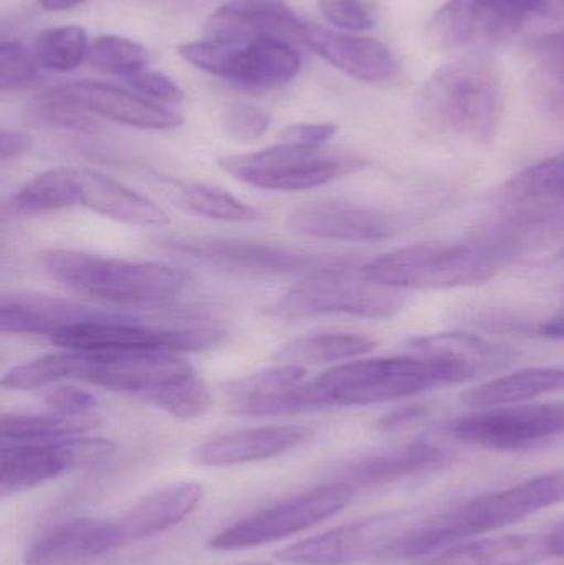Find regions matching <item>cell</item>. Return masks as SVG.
<instances>
[{"instance_id": "cell-1", "label": "cell", "mask_w": 564, "mask_h": 565, "mask_svg": "<svg viewBox=\"0 0 564 565\" xmlns=\"http://www.w3.org/2000/svg\"><path fill=\"white\" fill-rule=\"evenodd\" d=\"M499 371L490 342L467 334L426 335L411 342V352L357 359L308 381L311 411L363 407L404 401L434 388L459 385Z\"/></svg>"}, {"instance_id": "cell-2", "label": "cell", "mask_w": 564, "mask_h": 565, "mask_svg": "<svg viewBox=\"0 0 564 565\" xmlns=\"http://www.w3.org/2000/svg\"><path fill=\"white\" fill-rule=\"evenodd\" d=\"M564 503V468L529 478L506 490L480 494L426 520L400 544L393 559H417L450 544L513 526Z\"/></svg>"}, {"instance_id": "cell-3", "label": "cell", "mask_w": 564, "mask_h": 565, "mask_svg": "<svg viewBox=\"0 0 564 565\" xmlns=\"http://www.w3.org/2000/svg\"><path fill=\"white\" fill-rule=\"evenodd\" d=\"M416 115L437 135L492 145L503 115L502 83L483 60L447 63L417 93Z\"/></svg>"}, {"instance_id": "cell-4", "label": "cell", "mask_w": 564, "mask_h": 565, "mask_svg": "<svg viewBox=\"0 0 564 565\" xmlns=\"http://www.w3.org/2000/svg\"><path fill=\"white\" fill-rule=\"evenodd\" d=\"M513 254L503 238L426 242L373 258L361 274L368 281L396 291L469 288L492 280Z\"/></svg>"}, {"instance_id": "cell-5", "label": "cell", "mask_w": 564, "mask_h": 565, "mask_svg": "<svg viewBox=\"0 0 564 565\" xmlns=\"http://www.w3.org/2000/svg\"><path fill=\"white\" fill-rule=\"evenodd\" d=\"M42 265L53 280L73 291L136 308L174 301L194 282L189 271L162 262L123 260L65 248L42 254Z\"/></svg>"}, {"instance_id": "cell-6", "label": "cell", "mask_w": 564, "mask_h": 565, "mask_svg": "<svg viewBox=\"0 0 564 565\" xmlns=\"http://www.w3.org/2000/svg\"><path fill=\"white\" fill-rule=\"evenodd\" d=\"M366 166L360 156L324 151L323 148H298L281 145L225 156L219 168L244 184L264 191L300 192L321 188L354 174Z\"/></svg>"}, {"instance_id": "cell-7", "label": "cell", "mask_w": 564, "mask_h": 565, "mask_svg": "<svg viewBox=\"0 0 564 565\" xmlns=\"http://www.w3.org/2000/svg\"><path fill=\"white\" fill-rule=\"evenodd\" d=\"M179 55L195 68L247 88H272L290 82L301 68V56L288 40L207 39L179 46Z\"/></svg>"}, {"instance_id": "cell-8", "label": "cell", "mask_w": 564, "mask_h": 565, "mask_svg": "<svg viewBox=\"0 0 564 565\" xmlns=\"http://www.w3.org/2000/svg\"><path fill=\"white\" fill-rule=\"evenodd\" d=\"M363 265L305 277L291 286L268 312L280 319L323 315L390 318L403 308V296L396 289L368 281L361 274Z\"/></svg>"}, {"instance_id": "cell-9", "label": "cell", "mask_w": 564, "mask_h": 565, "mask_svg": "<svg viewBox=\"0 0 564 565\" xmlns=\"http://www.w3.org/2000/svg\"><path fill=\"white\" fill-rule=\"evenodd\" d=\"M426 516L421 510L374 514L291 544L277 557L281 563L294 565H353L393 559L400 544Z\"/></svg>"}, {"instance_id": "cell-10", "label": "cell", "mask_w": 564, "mask_h": 565, "mask_svg": "<svg viewBox=\"0 0 564 565\" xmlns=\"http://www.w3.org/2000/svg\"><path fill=\"white\" fill-rule=\"evenodd\" d=\"M162 247L174 254L209 267L245 275H310L361 265L347 255H318L291 250L264 242L238 238L188 237L161 242Z\"/></svg>"}, {"instance_id": "cell-11", "label": "cell", "mask_w": 564, "mask_h": 565, "mask_svg": "<svg viewBox=\"0 0 564 565\" xmlns=\"http://www.w3.org/2000/svg\"><path fill=\"white\" fill-rule=\"evenodd\" d=\"M357 490L343 481L323 484L248 514L209 540L214 551H242L284 540L330 520L350 507Z\"/></svg>"}, {"instance_id": "cell-12", "label": "cell", "mask_w": 564, "mask_h": 565, "mask_svg": "<svg viewBox=\"0 0 564 565\" xmlns=\"http://www.w3.org/2000/svg\"><path fill=\"white\" fill-rule=\"evenodd\" d=\"M224 338L215 326L148 324L139 315L115 321L88 322L62 329L50 338L56 348L85 352H191L214 348Z\"/></svg>"}, {"instance_id": "cell-13", "label": "cell", "mask_w": 564, "mask_h": 565, "mask_svg": "<svg viewBox=\"0 0 564 565\" xmlns=\"http://www.w3.org/2000/svg\"><path fill=\"white\" fill-rule=\"evenodd\" d=\"M449 434L493 451H525L564 437V402H522L456 418Z\"/></svg>"}, {"instance_id": "cell-14", "label": "cell", "mask_w": 564, "mask_h": 565, "mask_svg": "<svg viewBox=\"0 0 564 565\" xmlns=\"http://www.w3.org/2000/svg\"><path fill=\"white\" fill-rule=\"evenodd\" d=\"M116 445L108 438L79 437L35 444L2 445L0 494L2 498L42 487L73 471L108 460Z\"/></svg>"}, {"instance_id": "cell-15", "label": "cell", "mask_w": 564, "mask_h": 565, "mask_svg": "<svg viewBox=\"0 0 564 565\" xmlns=\"http://www.w3.org/2000/svg\"><path fill=\"white\" fill-rule=\"evenodd\" d=\"M525 17L499 0H449L427 25V39L440 52L480 58L519 33Z\"/></svg>"}, {"instance_id": "cell-16", "label": "cell", "mask_w": 564, "mask_h": 565, "mask_svg": "<svg viewBox=\"0 0 564 565\" xmlns=\"http://www.w3.org/2000/svg\"><path fill=\"white\" fill-rule=\"evenodd\" d=\"M287 227L304 237L374 244L400 237L406 232V221L373 205L320 201L295 209L287 217Z\"/></svg>"}, {"instance_id": "cell-17", "label": "cell", "mask_w": 564, "mask_h": 565, "mask_svg": "<svg viewBox=\"0 0 564 565\" xmlns=\"http://www.w3.org/2000/svg\"><path fill=\"white\" fill-rule=\"evenodd\" d=\"M49 92L92 116H102L132 128L166 131L182 125L181 115L169 106L109 83L83 79L65 83Z\"/></svg>"}, {"instance_id": "cell-18", "label": "cell", "mask_w": 564, "mask_h": 565, "mask_svg": "<svg viewBox=\"0 0 564 565\" xmlns=\"http://www.w3.org/2000/svg\"><path fill=\"white\" fill-rule=\"evenodd\" d=\"M131 315L33 292H12L0 299V328L10 334L46 335L50 339L72 326L115 321Z\"/></svg>"}, {"instance_id": "cell-19", "label": "cell", "mask_w": 564, "mask_h": 565, "mask_svg": "<svg viewBox=\"0 0 564 565\" xmlns=\"http://www.w3.org/2000/svg\"><path fill=\"white\" fill-rule=\"evenodd\" d=\"M125 546L118 518H82L36 540L23 554V565H88Z\"/></svg>"}, {"instance_id": "cell-20", "label": "cell", "mask_w": 564, "mask_h": 565, "mask_svg": "<svg viewBox=\"0 0 564 565\" xmlns=\"http://www.w3.org/2000/svg\"><path fill=\"white\" fill-rule=\"evenodd\" d=\"M454 460L456 454L450 448L429 438H419L348 465L341 470L338 481L350 484L354 490L390 487L400 481L437 473Z\"/></svg>"}, {"instance_id": "cell-21", "label": "cell", "mask_w": 564, "mask_h": 565, "mask_svg": "<svg viewBox=\"0 0 564 565\" xmlns=\"http://www.w3.org/2000/svg\"><path fill=\"white\" fill-rule=\"evenodd\" d=\"M297 40L313 50L324 62L360 82L381 83L396 75V56L380 40L337 32L305 20Z\"/></svg>"}, {"instance_id": "cell-22", "label": "cell", "mask_w": 564, "mask_h": 565, "mask_svg": "<svg viewBox=\"0 0 564 565\" xmlns=\"http://www.w3.org/2000/svg\"><path fill=\"white\" fill-rule=\"evenodd\" d=\"M313 437V428L304 425H268L242 428L209 438L192 454L199 467L224 468L280 457L301 447Z\"/></svg>"}, {"instance_id": "cell-23", "label": "cell", "mask_w": 564, "mask_h": 565, "mask_svg": "<svg viewBox=\"0 0 564 565\" xmlns=\"http://www.w3.org/2000/svg\"><path fill=\"white\" fill-rule=\"evenodd\" d=\"M499 201L517 221L539 224L564 214V151L520 171L500 189Z\"/></svg>"}, {"instance_id": "cell-24", "label": "cell", "mask_w": 564, "mask_h": 565, "mask_svg": "<svg viewBox=\"0 0 564 565\" xmlns=\"http://www.w3.org/2000/svg\"><path fill=\"white\" fill-rule=\"evenodd\" d=\"M304 20L285 0H228L205 23L219 39H298Z\"/></svg>"}, {"instance_id": "cell-25", "label": "cell", "mask_w": 564, "mask_h": 565, "mask_svg": "<svg viewBox=\"0 0 564 565\" xmlns=\"http://www.w3.org/2000/svg\"><path fill=\"white\" fill-rule=\"evenodd\" d=\"M78 207L136 227L169 224V215L155 201L92 169H78Z\"/></svg>"}, {"instance_id": "cell-26", "label": "cell", "mask_w": 564, "mask_h": 565, "mask_svg": "<svg viewBox=\"0 0 564 565\" xmlns=\"http://www.w3.org/2000/svg\"><path fill=\"white\" fill-rule=\"evenodd\" d=\"M550 556L546 533L507 534L450 544L414 565H536Z\"/></svg>"}, {"instance_id": "cell-27", "label": "cell", "mask_w": 564, "mask_h": 565, "mask_svg": "<svg viewBox=\"0 0 564 565\" xmlns=\"http://www.w3.org/2000/svg\"><path fill=\"white\" fill-rule=\"evenodd\" d=\"M204 490L192 481L171 484L146 497L118 516L126 544L164 533L178 526L201 504Z\"/></svg>"}, {"instance_id": "cell-28", "label": "cell", "mask_w": 564, "mask_h": 565, "mask_svg": "<svg viewBox=\"0 0 564 565\" xmlns=\"http://www.w3.org/2000/svg\"><path fill=\"white\" fill-rule=\"evenodd\" d=\"M564 392V365H542L510 372L462 394V402L476 411L539 401Z\"/></svg>"}, {"instance_id": "cell-29", "label": "cell", "mask_w": 564, "mask_h": 565, "mask_svg": "<svg viewBox=\"0 0 564 565\" xmlns=\"http://www.w3.org/2000/svg\"><path fill=\"white\" fill-rule=\"evenodd\" d=\"M376 348V341L353 332H318L281 345L274 354L277 364L315 365L348 362Z\"/></svg>"}, {"instance_id": "cell-30", "label": "cell", "mask_w": 564, "mask_h": 565, "mask_svg": "<svg viewBox=\"0 0 564 565\" xmlns=\"http://www.w3.org/2000/svg\"><path fill=\"white\" fill-rule=\"evenodd\" d=\"M78 207V169L55 168L40 172L12 198V209L22 215H45Z\"/></svg>"}, {"instance_id": "cell-31", "label": "cell", "mask_w": 564, "mask_h": 565, "mask_svg": "<svg viewBox=\"0 0 564 565\" xmlns=\"http://www.w3.org/2000/svg\"><path fill=\"white\" fill-rule=\"evenodd\" d=\"M98 425L95 415L10 414L0 420L2 445L35 444L79 437Z\"/></svg>"}, {"instance_id": "cell-32", "label": "cell", "mask_w": 564, "mask_h": 565, "mask_svg": "<svg viewBox=\"0 0 564 565\" xmlns=\"http://www.w3.org/2000/svg\"><path fill=\"white\" fill-rule=\"evenodd\" d=\"M89 40L79 25L53 26L36 33L32 52L40 68L70 73L88 58Z\"/></svg>"}, {"instance_id": "cell-33", "label": "cell", "mask_w": 564, "mask_h": 565, "mask_svg": "<svg viewBox=\"0 0 564 565\" xmlns=\"http://www.w3.org/2000/svg\"><path fill=\"white\" fill-rule=\"evenodd\" d=\"M145 404L159 408L171 417L192 420L207 414L214 401L207 385L192 369L152 392Z\"/></svg>"}, {"instance_id": "cell-34", "label": "cell", "mask_w": 564, "mask_h": 565, "mask_svg": "<svg viewBox=\"0 0 564 565\" xmlns=\"http://www.w3.org/2000/svg\"><path fill=\"white\" fill-rule=\"evenodd\" d=\"M181 202L192 214L211 221L255 222L262 217L260 211L215 185L184 184L181 188Z\"/></svg>"}, {"instance_id": "cell-35", "label": "cell", "mask_w": 564, "mask_h": 565, "mask_svg": "<svg viewBox=\"0 0 564 565\" xmlns=\"http://www.w3.org/2000/svg\"><path fill=\"white\" fill-rule=\"evenodd\" d=\"M86 62L96 72L128 79L129 76L146 68L148 52L135 40L118 35H102L89 43Z\"/></svg>"}, {"instance_id": "cell-36", "label": "cell", "mask_w": 564, "mask_h": 565, "mask_svg": "<svg viewBox=\"0 0 564 565\" xmlns=\"http://www.w3.org/2000/svg\"><path fill=\"white\" fill-rule=\"evenodd\" d=\"M307 381V369L300 365L277 364L244 377L234 379L225 385V394L231 398L251 397L265 392L277 391L288 385L300 384Z\"/></svg>"}, {"instance_id": "cell-37", "label": "cell", "mask_w": 564, "mask_h": 565, "mask_svg": "<svg viewBox=\"0 0 564 565\" xmlns=\"http://www.w3.org/2000/svg\"><path fill=\"white\" fill-rule=\"evenodd\" d=\"M39 63L33 52L19 40H3L0 45V89L3 93L29 88L39 79Z\"/></svg>"}, {"instance_id": "cell-38", "label": "cell", "mask_w": 564, "mask_h": 565, "mask_svg": "<svg viewBox=\"0 0 564 565\" xmlns=\"http://www.w3.org/2000/svg\"><path fill=\"white\" fill-rule=\"evenodd\" d=\"M30 118L50 128L72 129V131H88L96 126L95 119L89 113L83 111L78 106L52 95L43 93L36 102L30 106Z\"/></svg>"}, {"instance_id": "cell-39", "label": "cell", "mask_w": 564, "mask_h": 565, "mask_svg": "<svg viewBox=\"0 0 564 565\" xmlns=\"http://www.w3.org/2000/svg\"><path fill=\"white\" fill-rule=\"evenodd\" d=\"M270 128V116L255 105L235 103L224 113V129L231 138L242 142L260 139Z\"/></svg>"}, {"instance_id": "cell-40", "label": "cell", "mask_w": 564, "mask_h": 565, "mask_svg": "<svg viewBox=\"0 0 564 565\" xmlns=\"http://www.w3.org/2000/svg\"><path fill=\"white\" fill-rule=\"evenodd\" d=\"M321 15L344 32L373 29L374 15L364 0H320Z\"/></svg>"}, {"instance_id": "cell-41", "label": "cell", "mask_w": 564, "mask_h": 565, "mask_svg": "<svg viewBox=\"0 0 564 565\" xmlns=\"http://www.w3.org/2000/svg\"><path fill=\"white\" fill-rule=\"evenodd\" d=\"M43 402L50 412L63 415H95L98 398L75 385L55 384L43 391Z\"/></svg>"}, {"instance_id": "cell-42", "label": "cell", "mask_w": 564, "mask_h": 565, "mask_svg": "<svg viewBox=\"0 0 564 565\" xmlns=\"http://www.w3.org/2000/svg\"><path fill=\"white\" fill-rule=\"evenodd\" d=\"M126 82L139 95L151 99V102L161 103V105H178L184 99L182 89L169 76L152 72V70L145 68L142 72L129 76Z\"/></svg>"}, {"instance_id": "cell-43", "label": "cell", "mask_w": 564, "mask_h": 565, "mask_svg": "<svg viewBox=\"0 0 564 565\" xmlns=\"http://www.w3.org/2000/svg\"><path fill=\"white\" fill-rule=\"evenodd\" d=\"M337 131L338 126L331 122H305L285 128L278 136V142L298 148H323Z\"/></svg>"}, {"instance_id": "cell-44", "label": "cell", "mask_w": 564, "mask_h": 565, "mask_svg": "<svg viewBox=\"0 0 564 565\" xmlns=\"http://www.w3.org/2000/svg\"><path fill=\"white\" fill-rule=\"evenodd\" d=\"M427 414V407L423 404H409L404 407L396 408V411L387 414L386 417L381 418L380 430L391 431L396 428L406 427L411 422L417 420V418L424 417Z\"/></svg>"}, {"instance_id": "cell-45", "label": "cell", "mask_w": 564, "mask_h": 565, "mask_svg": "<svg viewBox=\"0 0 564 565\" xmlns=\"http://www.w3.org/2000/svg\"><path fill=\"white\" fill-rule=\"evenodd\" d=\"M30 145H32V141L25 132L2 129V135H0V159L7 162L10 159L20 158V156L29 152Z\"/></svg>"}, {"instance_id": "cell-46", "label": "cell", "mask_w": 564, "mask_h": 565, "mask_svg": "<svg viewBox=\"0 0 564 565\" xmlns=\"http://www.w3.org/2000/svg\"><path fill=\"white\" fill-rule=\"evenodd\" d=\"M499 2L506 3L526 19L529 15H550L562 0H499Z\"/></svg>"}, {"instance_id": "cell-47", "label": "cell", "mask_w": 564, "mask_h": 565, "mask_svg": "<svg viewBox=\"0 0 564 565\" xmlns=\"http://www.w3.org/2000/svg\"><path fill=\"white\" fill-rule=\"evenodd\" d=\"M535 332L540 338L564 342V309L560 315H556L555 318L543 321L539 328H535Z\"/></svg>"}, {"instance_id": "cell-48", "label": "cell", "mask_w": 564, "mask_h": 565, "mask_svg": "<svg viewBox=\"0 0 564 565\" xmlns=\"http://www.w3.org/2000/svg\"><path fill=\"white\" fill-rule=\"evenodd\" d=\"M552 556H564V520L546 533Z\"/></svg>"}, {"instance_id": "cell-49", "label": "cell", "mask_w": 564, "mask_h": 565, "mask_svg": "<svg viewBox=\"0 0 564 565\" xmlns=\"http://www.w3.org/2000/svg\"><path fill=\"white\" fill-rule=\"evenodd\" d=\"M43 9L53 10V12H60V10L73 9V7L79 6V3L86 2V0H36Z\"/></svg>"}, {"instance_id": "cell-50", "label": "cell", "mask_w": 564, "mask_h": 565, "mask_svg": "<svg viewBox=\"0 0 564 565\" xmlns=\"http://www.w3.org/2000/svg\"><path fill=\"white\" fill-rule=\"evenodd\" d=\"M166 2H179V3H184V2H201V0H166Z\"/></svg>"}, {"instance_id": "cell-51", "label": "cell", "mask_w": 564, "mask_h": 565, "mask_svg": "<svg viewBox=\"0 0 564 565\" xmlns=\"http://www.w3.org/2000/svg\"><path fill=\"white\" fill-rule=\"evenodd\" d=\"M238 565H272V564H268V563H244V564H238Z\"/></svg>"}]
</instances>
